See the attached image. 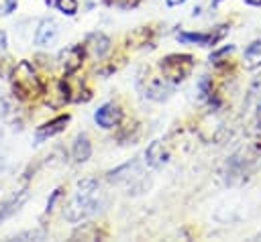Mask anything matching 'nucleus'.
<instances>
[{"mask_svg": "<svg viewBox=\"0 0 261 242\" xmlns=\"http://www.w3.org/2000/svg\"><path fill=\"white\" fill-rule=\"evenodd\" d=\"M12 89L20 100H33L43 94V83L29 61H20L12 71Z\"/></svg>", "mask_w": 261, "mask_h": 242, "instance_id": "1", "label": "nucleus"}, {"mask_svg": "<svg viewBox=\"0 0 261 242\" xmlns=\"http://www.w3.org/2000/svg\"><path fill=\"white\" fill-rule=\"evenodd\" d=\"M194 69V59L192 55H167L165 59H161V71L165 75V79L177 83L181 79H186Z\"/></svg>", "mask_w": 261, "mask_h": 242, "instance_id": "2", "label": "nucleus"}, {"mask_svg": "<svg viewBox=\"0 0 261 242\" xmlns=\"http://www.w3.org/2000/svg\"><path fill=\"white\" fill-rule=\"evenodd\" d=\"M100 209V203L92 197V193H77V197L65 207V211H63V216H65V220H69V222H80V220H84V218H88V216H92L94 211H98Z\"/></svg>", "mask_w": 261, "mask_h": 242, "instance_id": "3", "label": "nucleus"}, {"mask_svg": "<svg viewBox=\"0 0 261 242\" xmlns=\"http://www.w3.org/2000/svg\"><path fill=\"white\" fill-rule=\"evenodd\" d=\"M84 53L86 49L82 45H71V47H65L61 53H59V61H61V67L65 69V73H73L82 67V61H84Z\"/></svg>", "mask_w": 261, "mask_h": 242, "instance_id": "4", "label": "nucleus"}, {"mask_svg": "<svg viewBox=\"0 0 261 242\" xmlns=\"http://www.w3.org/2000/svg\"><path fill=\"white\" fill-rule=\"evenodd\" d=\"M96 122L102 126V128H112V126H116L118 122H120V118H122V112H120V108L118 106H114V104H104L102 108H98L96 110Z\"/></svg>", "mask_w": 261, "mask_h": 242, "instance_id": "5", "label": "nucleus"}, {"mask_svg": "<svg viewBox=\"0 0 261 242\" xmlns=\"http://www.w3.org/2000/svg\"><path fill=\"white\" fill-rule=\"evenodd\" d=\"M67 122H69V116H67V114H65V116H57V118H53L51 122H47V124L39 126L37 134H35V140H37V142H43L45 138H49V136H53V134L61 132V130L65 128V124H67Z\"/></svg>", "mask_w": 261, "mask_h": 242, "instance_id": "6", "label": "nucleus"}, {"mask_svg": "<svg viewBox=\"0 0 261 242\" xmlns=\"http://www.w3.org/2000/svg\"><path fill=\"white\" fill-rule=\"evenodd\" d=\"M84 49L90 51L94 57H104V55L108 53V49H110V39H108L106 35H102V33H92V35L88 37Z\"/></svg>", "mask_w": 261, "mask_h": 242, "instance_id": "7", "label": "nucleus"}, {"mask_svg": "<svg viewBox=\"0 0 261 242\" xmlns=\"http://www.w3.org/2000/svg\"><path fill=\"white\" fill-rule=\"evenodd\" d=\"M27 199H29V191H20V193L14 195L12 199L0 203V222H4L6 218H10L12 214H16V211L20 209V205H22Z\"/></svg>", "mask_w": 261, "mask_h": 242, "instance_id": "8", "label": "nucleus"}, {"mask_svg": "<svg viewBox=\"0 0 261 242\" xmlns=\"http://www.w3.org/2000/svg\"><path fill=\"white\" fill-rule=\"evenodd\" d=\"M71 155H73V161H75V163H84V161L90 159V155H92V144H90V140H88L86 134H77V136H75Z\"/></svg>", "mask_w": 261, "mask_h": 242, "instance_id": "9", "label": "nucleus"}, {"mask_svg": "<svg viewBox=\"0 0 261 242\" xmlns=\"http://www.w3.org/2000/svg\"><path fill=\"white\" fill-rule=\"evenodd\" d=\"M145 159H147V163L151 167H159V165H163L167 161V150L163 148V144L159 140H153L145 150Z\"/></svg>", "mask_w": 261, "mask_h": 242, "instance_id": "10", "label": "nucleus"}, {"mask_svg": "<svg viewBox=\"0 0 261 242\" xmlns=\"http://www.w3.org/2000/svg\"><path fill=\"white\" fill-rule=\"evenodd\" d=\"M55 37H57V24H55V20H43L39 24V28H37L35 43L37 45H49Z\"/></svg>", "mask_w": 261, "mask_h": 242, "instance_id": "11", "label": "nucleus"}, {"mask_svg": "<svg viewBox=\"0 0 261 242\" xmlns=\"http://www.w3.org/2000/svg\"><path fill=\"white\" fill-rule=\"evenodd\" d=\"M243 63L247 69H255L261 65V41H253L247 47V51L243 55Z\"/></svg>", "mask_w": 261, "mask_h": 242, "instance_id": "12", "label": "nucleus"}, {"mask_svg": "<svg viewBox=\"0 0 261 242\" xmlns=\"http://www.w3.org/2000/svg\"><path fill=\"white\" fill-rule=\"evenodd\" d=\"M177 39L181 43H198V45H214V37L210 35H202V33H179Z\"/></svg>", "mask_w": 261, "mask_h": 242, "instance_id": "13", "label": "nucleus"}, {"mask_svg": "<svg viewBox=\"0 0 261 242\" xmlns=\"http://www.w3.org/2000/svg\"><path fill=\"white\" fill-rule=\"evenodd\" d=\"M102 234H100V230L94 226V224H84L82 228H77L73 234H71V238L73 240H98Z\"/></svg>", "mask_w": 261, "mask_h": 242, "instance_id": "14", "label": "nucleus"}, {"mask_svg": "<svg viewBox=\"0 0 261 242\" xmlns=\"http://www.w3.org/2000/svg\"><path fill=\"white\" fill-rule=\"evenodd\" d=\"M47 4L49 6H57L63 14H67V16H71V14H75L77 12V2L75 0H47Z\"/></svg>", "mask_w": 261, "mask_h": 242, "instance_id": "15", "label": "nucleus"}, {"mask_svg": "<svg viewBox=\"0 0 261 242\" xmlns=\"http://www.w3.org/2000/svg\"><path fill=\"white\" fill-rule=\"evenodd\" d=\"M96 187H98V183H96L94 179H84V181L77 183V189H80L77 193H84V195H86V193H94Z\"/></svg>", "mask_w": 261, "mask_h": 242, "instance_id": "16", "label": "nucleus"}, {"mask_svg": "<svg viewBox=\"0 0 261 242\" xmlns=\"http://www.w3.org/2000/svg\"><path fill=\"white\" fill-rule=\"evenodd\" d=\"M232 51H234V47H232V45H228V47H224L222 51H218V53H212V55H210V61H214V63H220V59H222L224 55H230Z\"/></svg>", "mask_w": 261, "mask_h": 242, "instance_id": "17", "label": "nucleus"}, {"mask_svg": "<svg viewBox=\"0 0 261 242\" xmlns=\"http://www.w3.org/2000/svg\"><path fill=\"white\" fill-rule=\"evenodd\" d=\"M198 87H200V98H208L212 94L210 92V79L208 77H202L200 83H198Z\"/></svg>", "mask_w": 261, "mask_h": 242, "instance_id": "18", "label": "nucleus"}, {"mask_svg": "<svg viewBox=\"0 0 261 242\" xmlns=\"http://www.w3.org/2000/svg\"><path fill=\"white\" fill-rule=\"evenodd\" d=\"M16 8V0H0V14H10Z\"/></svg>", "mask_w": 261, "mask_h": 242, "instance_id": "19", "label": "nucleus"}, {"mask_svg": "<svg viewBox=\"0 0 261 242\" xmlns=\"http://www.w3.org/2000/svg\"><path fill=\"white\" fill-rule=\"evenodd\" d=\"M24 238H33V240H41L43 238V232L41 230H33V232H22L16 236V240H24Z\"/></svg>", "mask_w": 261, "mask_h": 242, "instance_id": "20", "label": "nucleus"}, {"mask_svg": "<svg viewBox=\"0 0 261 242\" xmlns=\"http://www.w3.org/2000/svg\"><path fill=\"white\" fill-rule=\"evenodd\" d=\"M59 195H61V189H55V191H53V195H51V199L47 201V211H51V209H53V203H55V199H57Z\"/></svg>", "mask_w": 261, "mask_h": 242, "instance_id": "21", "label": "nucleus"}, {"mask_svg": "<svg viewBox=\"0 0 261 242\" xmlns=\"http://www.w3.org/2000/svg\"><path fill=\"white\" fill-rule=\"evenodd\" d=\"M4 47H6V35L0 33V49H4Z\"/></svg>", "mask_w": 261, "mask_h": 242, "instance_id": "22", "label": "nucleus"}, {"mask_svg": "<svg viewBox=\"0 0 261 242\" xmlns=\"http://www.w3.org/2000/svg\"><path fill=\"white\" fill-rule=\"evenodd\" d=\"M184 2H186V0H167L169 6H177V4H184Z\"/></svg>", "mask_w": 261, "mask_h": 242, "instance_id": "23", "label": "nucleus"}, {"mask_svg": "<svg viewBox=\"0 0 261 242\" xmlns=\"http://www.w3.org/2000/svg\"><path fill=\"white\" fill-rule=\"evenodd\" d=\"M247 4H251V6H261V0H245Z\"/></svg>", "mask_w": 261, "mask_h": 242, "instance_id": "24", "label": "nucleus"}, {"mask_svg": "<svg viewBox=\"0 0 261 242\" xmlns=\"http://www.w3.org/2000/svg\"><path fill=\"white\" fill-rule=\"evenodd\" d=\"M106 2H110V0H106Z\"/></svg>", "mask_w": 261, "mask_h": 242, "instance_id": "25", "label": "nucleus"}]
</instances>
